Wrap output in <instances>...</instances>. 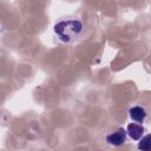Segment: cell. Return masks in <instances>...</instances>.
<instances>
[{"mask_svg":"<svg viewBox=\"0 0 151 151\" xmlns=\"http://www.w3.org/2000/svg\"><path fill=\"white\" fill-rule=\"evenodd\" d=\"M126 134H127L126 131H125L123 127H120V129H118L117 131H114V132L107 134V136H106V142H107L110 145H112V146H120V145H123V144L125 143V140H126Z\"/></svg>","mask_w":151,"mask_h":151,"instance_id":"2","label":"cell"},{"mask_svg":"<svg viewBox=\"0 0 151 151\" xmlns=\"http://www.w3.org/2000/svg\"><path fill=\"white\" fill-rule=\"evenodd\" d=\"M54 34L63 42H71L84 31V25L79 19H66L58 21L53 27Z\"/></svg>","mask_w":151,"mask_h":151,"instance_id":"1","label":"cell"},{"mask_svg":"<svg viewBox=\"0 0 151 151\" xmlns=\"http://www.w3.org/2000/svg\"><path fill=\"white\" fill-rule=\"evenodd\" d=\"M138 150L139 151H151V133L145 134L138 142Z\"/></svg>","mask_w":151,"mask_h":151,"instance_id":"5","label":"cell"},{"mask_svg":"<svg viewBox=\"0 0 151 151\" xmlns=\"http://www.w3.org/2000/svg\"><path fill=\"white\" fill-rule=\"evenodd\" d=\"M129 116H130V118H131L133 122L142 124V123H144V120L146 119L147 113H146L145 109H143L142 106H132V107L129 110Z\"/></svg>","mask_w":151,"mask_h":151,"instance_id":"4","label":"cell"},{"mask_svg":"<svg viewBox=\"0 0 151 151\" xmlns=\"http://www.w3.org/2000/svg\"><path fill=\"white\" fill-rule=\"evenodd\" d=\"M145 129L143 127L142 124L138 123H130L126 127V133L132 140H140L142 137L144 136Z\"/></svg>","mask_w":151,"mask_h":151,"instance_id":"3","label":"cell"}]
</instances>
